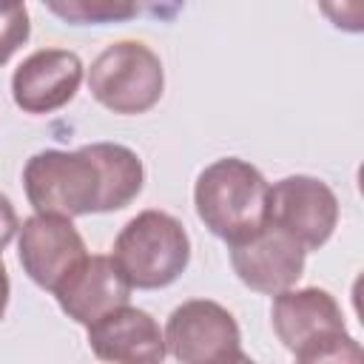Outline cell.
Returning <instances> with one entry per match:
<instances>
[{
	"mask_svg": "<svg viewBox=\"0 0 364 364\" xmlns=\"http://www.w3.org/2000/svg\"><path fill=\"white\" fill-rule=\"evenodd\" d=\"M17 6H26L23 0H0V11H6V9H17Z\"/></svg>",
	"mask_w": 364,
	"mask_h": 364,
	"instance_id": "18",
	"label": "cell"
},
{
	"mask_svg": "<svg viewBox=\"0 0 364 364\" xmlns=\"http://www.w3.org/2000/svg\"><path fill=\"white\" fill-rule=\"evenodd\" d=\"M17 230H20V216H17L14 205H11V199L6 193H0V253L14 239Z\"/></svg>",
	"mask_w": 364,
	"mask_h": 364,
	"instance_id": "16",
	"label": "cell"
},
{
	"mask_svg": "<svg viewBox=\"0 0 364 364\" xmlns=\"http://www.w3.org/2000/svg\"><path fill=\"white\" fill-rule=\"evenodd\" d=\"M88 91L111 114H145L165 91L162 60L139 40L111 43L88 68Z\"/></svg>",
	"mask_w": 364,
	"mask_h": 364,
	"instance_id": "5",
	"label": "cell"
},
{
	"mask_svg": "<svg viewBox=\"0 0 364 364\" xmlns=\"http://www.w3.org/2000/svg\"><path fill=\"white\" fill-rule=\"evenodd\" d=\"M321 14L341 31H364V0H318Z\"/></svg>",
	"mask_w": 364,
	"mask_h": 364,
	"instance_id": "15",
	"label": "cell"
},
{
	"mask_svg": "<svg viewBox=\"0 0 364 364\" xmlns=\"http://www.w3.org/2000/svg\"><path fill=\"white\" fill-rule=\"evenodd\" d=\"M9 296H11V282H9V270H6V264H3V253H0V318L6 316Z\"/></svg>",
	"mask_w": 364,
	"mask_h": 364,
	"instance_id": "17",
	"label": "cell"
},
{
	"mask_svg": "<svg viewBox=\"0 0 364 364\" xmlns=\"http://www.w3.org/2000/svg\"><path fill=\"white\" fill-rule=\"evenodd\" d=\"M111 259L131 287L159 290L185 273L191 262V239L176 216L148 208L128 219L117 233Z\"/></svg>",
	"mask_w": 364,
	"mask_h": 364,
	"instance_id": "4",
	"label": "cell"
},
{
	"mask_svg": "<svg viewBox=\"0 0 364 364\" xmlns=\"http://www.w3.org/2000/svg\"><path fill=\"white\" fill-rule=\"evenodd\" d=\"M165 350L182 364L247 361L242 333L228 307L210 299L182 301L165 324Z\"/></svg>",
	"mask_w": 364,
	"mask_h": 364,
	"instance_id": "6",
	"label": "cell"
},
{
	"mask_svg": "<svg viewBox=\"0 0 364 364\" xmlns=\"http://www.w3.org/2000/svg\"><path fill=\"white\" fill-rule=\"evenodd\" d=\"M193 205L202 225L222 242L233 245L267 225L270 185L256 165L239 156H225L202 168L196 176Z\"/></svg>",
	"mask_w": 364,
	"mask_h": 364,
	"instance_id": "2",
	"label": "cell"
},
{
	"mask_svg": "<svg viewBox=\"0 0 364 364\" xmlns=\"http://www.w3.org/2000/svg\"><path fill=\"white\" fill-rule=\"evenodd\" d=\"M88 347L97 358L119 364H159L168 355L165 333L156 318L131 304H122L88 324Z\"/></svg>",
	"mask_w": 364,
	"mask_h": 364,
	"instance_id": "12",
	"label": "cell"
},
{
	"mask_svg": "<svg viewBox=\"0 0 364 364\" xmlns=\"http://www.w3.org/2000/svg\"><path fill=\"white\" fill-rule=\"evenodd\" d=\"M145 182L142 159L119 142H91L77 151H40L23 168V188L37 213L85 216L128 208Z\"/></svg>",
	"mask_w": 364,
	"mask_h": 364,
	"instance_id": "1",
	"label": "cell"
},
{
	"mask_svg": "<svg viewBox=\"0 0 364 364\" xmlns=\"http://www.w3.org/2000/svg\"><path fill=\"white\" fill-rule=\"evenodd\" d=\"M270 321L296 361H361L364 350L347 333L338 301L321 287H287L273 296Z\"/></svg>",
	"mask_w": 364,
	"mask_h": 364,
	"instance_id": "3",
	"label": "cell"
},
{
	"mask_svg": "<svg viewBox=\"0 0 364 364\" xmlns=\"http://www.w3.org/2000/svg\"><path fill=\"white\" fill-rule=\"evenodd\" d=\"M28 34H31V20L26 6L0 11V65L11 60V54L28 40Z\"/></svg>",
	"mask_w": 364,
	"mask_h": 364,
	"instance_id": "14",
	"label": "cell"
},
{
	"mask_svg": "<svg viewBox=\"0 0 364 364\" xmlns=\"http://www.w3.org/2000/svg\"><path fill=\"white\" fill-rule=\"evenodd\" d=\"M131 284L122 276V270L117 267V262L111 256H85L57 287V304L60 310L74 318L77 324L88 327L94 321H100L102 316H108L111 310L128 304L131 299Z\"/></svg>",
	"mask_w": 364,
	"mask_h": 364,
	"instance_id": "11",
	"label": "cell"
},
{
	"mask_svg": "<svg viewBox=\"0 0 364 364\" xmlns=\"http://www.w3.org/2000/svg\"><path fill=\"white\" fill-rule=\"evenodd\" d=\"M267 222L299 239L304 250H318L338 225V199L318 176L293 173L270 185Z\"/></svg>",
	"mask_w": 364,
	"mask_h": 364,
	"instance_id": "7",
	"label": "cell"
},
{
	"mask_svg": "<svg viewBox=\"0 0 364 364\" xmlns=\"http://www.w3.org/2000/svg\"><path fill=\"white\" fill-rule=\"evenodd\" d=\"M17 253L26 276L37 287L51 293L88 256L80 230L71 225L68 216H57V213L28 216L20 225Z\"/></svg>",
	"mask_w": 364,
	"mask_h": 364,
	"instance_id": "9",
	"label": "cell"
},
{
	"mask_svg": "<svg viewBox=\"0 0 364 364\" xmlns=\"http://www.w3.org/2000/svg\"><path fill=\"white\" fill-rule=\"evenodd\" d=\"M82 82V60L68 48H40L28 54L11 77L14 105L26 114H51L74 100Z\"/></svg>",
	"mask_w": 364,
	"mask_h": 364,
	"instance_id": "10",
	"label": "cell"
},
{
	"mask_svg": "<svg viewBox=\"0 0 364 364\" xmlns=\"http://www.w3.org/2000/svg\"><path fill=\"white\" fill-rule=\"evenodd\" d=\"M230 247V264L242 284H247L256 293L276 296L287 287H293L304 273L307 250L299 239H293L279 225L267 222L259 233L228 245Z\"/></svg>",
	"mask_w": 364,
	"mask_h": 364,
	"instance_id": "8",
	"label": "cell"
},
{
	"mask_svg": "<svg viewBox=\"0 0 364 364\" xmlns=\"http://www.w3.org/2000/svg\"><path fill=\"white\" fill-rule=\"evenodd\" d=\"M156 0H43V6L68 26H105L125 23L148 9Z\"/></svg>",
	"mask_w": 364,
	"mask_h": 364,
	"instance_id": "13",
	"label": "cell"
}]
</instances>
